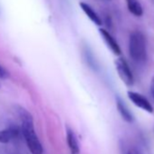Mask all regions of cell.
Wrapping results in <instances>:
<instances>
[{
    "instance_id": "1",
    "label": "cell",
    "mask_w": 154,
    "mask_h": 154,
    "mask_svg": "<svg viewBox=\"0 0 154 154\" xmlns=\"http://www.w3.org/2000/svg\"><path fill=\"white\" fill-rule=\"evenodd\" d=\"M17 112L21 121V133L25 138L27 148L32 154H43V146L35 133L31 113L21 106H17Z\"/></svg>"
},
{
    "instance_id": "2",
    "label": "cell",
    "mask_w": 154,
    "mask_h": 154,
    "mask_svg": "<svg viewBox=\"0 0 154 154\" xmlns=\"http://www.w3.org/2000/svg\"><path fill=\"white\" fill-rule=\"evenodd\" d=\"M129 54L133 62L144 64L147 61L146 37L140 31H133L129 38Z\"/></svg>"
},
{
    "instance_id": "3",
    "label": "cell",
    "mask_w": 154,
    "mask_h": 154,
    "mask_svg": "<svg viewBox=\"0 0 154 154\" xmlns=\"http://www.w3.org/2000/svg\"><path fill=\"white\" fill-rule=\"evenodd\" d=\"M115 67L119 77L124 85L127 86H132L134 85V77L127 61L123 57H119L115 60Z\"/></svg>"
},
{
    "instance_id": "4",
    "label": "cell",
    "mask_w": 154,
    "mask_h": 154,
    "mask_svg": "<svg viewBox=\"0 0 154 154\" xmlns=\"http://www.w3.org/2000/svg\"><path fill=\"white\" fill-rule=\"evenodd\" d=\"M127 95H128L129 99L131 101V103L134 105H136L137 107H139L140 109H141L149 113L153 112V111H154L153 106L149 102V100L142 94L136 93V92L129 91V92H127Z\"/></svg>"
},
{
    "instance_id": "5",
    "label": "cell",
    "mask_w": 154,
    "mask_h": 154,
    "mask_svg": "<svg viewBox=\"0 0 154 154\" xmlns=\"http://www.w3.org/2000/svg\"><path fill=\"white\" fill-rule=\"evenodd\" d=\"M99 32L103 37V39L104 40L105 44L107 45V46L109 47V49L116 55H120L122 54V50L121 47L119 45V44L117 43V41L115 40V38L105 29L103 28H100Z\"/></svg>"
},
{
    "instance_id": "6",
    "label": "cell",
    "mask_w": 154,
    "mask_h": 154,
    "mask_svg": "<svg viewBox=\"0 0 154 154\" xmlns=\"http://www.w3.org/2000/svg\"><path fill=\"white\" fill-rule=\"evenodd\" d=\"M21 129L16 125H10L5 130L0 131V143H8L19 136Z\"/></svg>"
},
{
    "instance_id": "7",
    "label": "cell",
    "mask_w": 154,
    "mask_h": 154,
    "mask_svg": "<svg viewBox=\"0 0 154 154\" xmlns=\"http://www.w3.org/2000/svg\"><path fill=\"white\" fill-rule=\"evenodd\" d=\"M66 140L71 154H80V146L77 137L72 130L67 127L66 129Z\"/></svg>"
},
{
    "instance_id": "8",
    "label": "cell",
    "mask_w": 154,
    "mask_h": 154,
    "mask_svg": "<svg viewBox=\"0 0 154 154\" xmlns=\"http://www.w3.org/2000/svg\"><path fill=\"white\" fill-rule=\"evenodd\" d=\"M116 107H117L118 112L120 113V115L123 119V121H125L128 123H131L133 122L132 114L131 113L129 109L126 107L122 99L119 96H116Z\"/></svg>"
},
{
    "instance_id": "9",
    "label": "cell",
    "mask_w": 154,
    "mask_h": 154,
    "mask_svg": "<svg viewBox=\"0 0 154 154\" xmlns=\"http://www.w3.org/2000/svg\"><path fill=\"white\" fill-rule=\"evenodd\" d=\"M80 7L82 8V9L84 10L85 14L91 19V21H93L95 25L101 26L103 22H102V19L100 18V17L98 16V14L86 3H80Z\"/></svg>"
},
{
    "instance_id": "10",
    "label": "cell",
    "mask_w": 154,
    "mask_h": 154,
    "mask_svg": "<svg viewBox=\"0 0 154 154\" xmlns=\"http://www.w3.org/2000/svg\"><path fill=\"white\" fill-rule=\"evenodd\" d=\"M127 8L135 17H140L143 15V8L139 0H125Z\"/></svg>"
},
{
    "instance_id": "11",
    "label": "cell",
    "mask_w": 154,
    "mask_h": 154,
    "mask_svg": "<svg viewBox=\"0 0 154 154\" xmlns=\"http://www.w3.org/2000/svg\"><path fill=\"white\" fill-rule=\"evenodd\" d=\"M84 55H85V61L87 63V64L94 70H96L97 69V63H96V61L94 57V54L93 53L91 52V50L88 48V47H85L84 48Z\"/></svg>"
},
{
    "instance_id": "12",
    "label": "cell",
    "mask_w": 154,
    "mask_h": 154,
    "mask_svg": "<svg viewBox=\"0 0 154 154\" xmlns=\"http://www.w3.org/2000/svg\"><path fill=\"white\" fill-rule=\"evenodd\" d=\"M8 77H9V72L2 65H0V79H7Z\"/></svg>"
},
{
    "instance_id": "13",
    "label": "cell",
    "mask_w": 154,
    "mask_h": 154,
    "mask_svg": "<svg viewBox=\"0 0 154 154\" xmlns=\"http://www.w3.org/2000/svg\"><path fill=\"white\" fill-rule=\"evenodd\" d=\"M150 93H151L152 97L154 99V75L152 76L151 81H150Z\"/></svg>"
},
{
    "instance_id": "14",
    "label": "cell",
    "mask_w": 154,
    "mask_h": 154,
    "mask_svg": "<svg viewBox=\"0 0 154 154\" xmlns=\"http://www.w3.org/2000/svg\"><path fill=\"white\" fill-rule=\"evenodd\" d=\"M126 154H141L137 149H134V148H131V149H130L128 151H127V153Z\"/></svg>"
},
{
    "instance_id": "15",
    "label": "cell",
    "mask_w": 154,
    "mask_h": 154,
    "mask_svg": "<svg viewBox=\"0 0 154 154\" xmlns=\"http://www.w3.org/2000/svg\"><path fill=\"white\" fill-rule=\"evenodd\" d=\"M0 88H1V83H0Z\"/></svg>"
}]
</instances>
